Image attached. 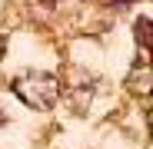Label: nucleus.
Wrapping results in <instances>:
<instances>
[{
  "instance_id": "nucleus-3",
  "label": "nucleus",
  "mask_w": 153,
  "mask_h": 149,
  "mask_svg": "<svg viewBox=\"0 0 153 149\" xmlns=\"http://www.w3.org/2000/svg\"><path fill=\"white\" fill-rule=\"evenodd\" d=\"M107 4H117V7H126V4H133V0H107Z\"/></svg>"
},
{
  "instance_id": "nucleus-4",
  "label": "nucleus",
  "mask_w": 153,
  "mask_h": 149,
  "mask_svg": "<svg viewBox=\"0 0 153 149\" xmlns=\"http://www.w3.org/2000/svg\"><path fill=\"white\" fill-rule=\"evenodd\" d=\"M4 123H7V116H4V113H0V126H4Z\"/></svg>"
},
{
  "instance_id": "nucleus-1",
  "label": "nucleus",
  "mask_w": 153,
  "mask_h": 149,
  "mask_svg": "<svg viewBox=\"0 0 153 149\" xmlns=\"http://www.w3.org/2000/svg\"><path fill=\"white\" fill-rule=\"evenodd\" d=\"M10 93L23 106H30L37 113H47V109L57 106L63 86H60V76L50 73V70H27V73H20V76L10 80Z\"/></svg>"
},
{
  "instance_id": "nucleus-2",
  "label": "nucleus",
  "mask_w": 153,
  "mask_h": 149,
  "mask_svg": "<svg viewBox=\"0 0 153 149\" xmlns=\"http://www.w3.org/2000/svg\"><path fill=\"white\" fill-rule=\"evenodd\" d=\"M133 33H137V43L146 50V46H150V17H140V20H137Z\"/></svg>"
}]
</instances>
